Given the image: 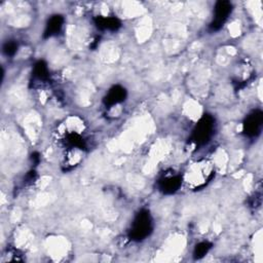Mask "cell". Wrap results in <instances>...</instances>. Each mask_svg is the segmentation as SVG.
Instances as JSON below:
<instances>
[{
	"label": "cell",
	"instance_id": "2",
	"mask_svg": "<svg viewBox=\"0 0 263 263\" xmlns=\"http://www.w3.org/2000/svg\"><path fill=\"white\" fill-rule=\"evenodd\" d=\"M230 11H231V4L229 2L217 3L216 8H215V13H216L215 21L222 23L224 20H226L227 15L230 13Z\"/></svg>",
	"mask_w": 263,
	"mask_h": 263
},
{
	"label": "cell",
	"instance_id": "1",
	"mask_svg": "<svg viewBox=\"0 0 263 263\" xmlns=\"http://www.w3.org/2000/svg\"><path fill=\"white\" fill-rule=\"evenodd\" d=\"M214 175V164L206 160L200 159L192 162L184 175V181L192 188L204 186Z\"/></svg>",
	"mask_w": 263,
	"mask_h": 263
}]
</instances>
